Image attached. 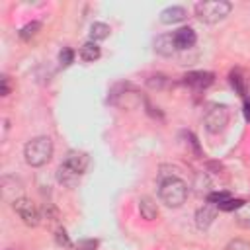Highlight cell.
Returning <instances> with one entry per match:
<instances>
[{
	"mask_svg": "<svg viewBox=\"0 0 250 250\" xmlns=\"http://www.w3.org/2000/svg\"><path fill=\"white\" fill-rule=\"evenodd\" d=\"M160 201L168 207H180L188 197V184L176 176H168L160 182L158 188Z\"/></svg>",
	"mask_w": 250,
	"mask_h": 250,
	"instance_id": "obj_1",
	"label": "cell"
},
{
	"mask_svg": "<svg viewBox=\"0 0 250 250\" xmlns=\"http://www.w3.org/2000/svg\"><path fill=\"white\" fill-rule=\"evenodd\" d=\"M23 156H25V162L29 166H43L51 160L53 156V141L49 137H35L31 139L25 148H23Z\"/></svg>",
	"mask_w": 250,
	"mask_h": 250,
	"instance_id": "obj_2",
	"label": "cell"
},
{
	"mask_svg": "<svg viewBox=\"0 0 250 250\" xmlns=\"http://www.w3.org/2000/svg\"><path fill=\"white\" fill-rule=\"evenodd\" d=\"M232 6L227 0H207L195 4V16L205 23H217L230 14Z\"/></svg>",
	"mask_w": 250,
	"mask_h": 250,
	"instance_id": "obj_3",
	"label": "cell"
},
{
	"mask_svg": "<svg viewBox=\"0 0 250 250\" xmlns=\"http://www.w3.org/2000/svg\"><path fill=\"white\" fill-rule=\"evenodd\" d=\"M229 117H230V111H229L227 105H223V104H219V105H211V107L207 109L205 117H203L205 129H207L209 133L217 135V133H221V131L227 127Z\"/></svg>",
	"mask_w": 250,
	"mask_h": 250,
	"instance_id": "obj_4",
	"label": "cell"
},
{
	"mask_svg": "<svg viewBox=\"0 0 250 250\" xmlns=\"http://www.w3.org/2000/svg\"><path fill=\"white\" fill-rule=\"evenodd\" d=\"M14 211L18 213V217L27 225V227H37L39 225V211L33 205V201H29L27 197H18L12 201Z\"/></svg>",
	"mask_w": 250,
	"mask_h": 250,
	"instance_id": "obj_5",
	"label": "cell"
},
{
	"mask_svg": "<svg viewBox=\"0 0 250 250\" xmlns=\"http://www.w3.org/2000/svg\"><path fill=\"white\" fill-rule=\"evenodd\" d=\"M61 164H62L64 168L72 170L74 174L82 176V174L86 172L88 164H90V158H88V154L82 152V150H68L66 156H64V160H62Z\"/></svg>",
	"mask_w": 250,
	"mask_h": 250,
	"instance_id": "obj_6",
	"label": "cell"
},
{
	"mask_svg": "<svg viewBox=\"0 0 250 250\" xmlns=\"http://www.w3.org/2000/svg\"><path fill=\"white\" fill-rule=\"evenodd\" d=\"M213 80H215V74L207 72V70H195V72H188L184 76V84H188L195 90H203V88L211 86Z\"/></svg>",
	"mask_w": 250,
	"mask_h": 250,
	"instance_id": "obj_7",
	"label": "cell"
},
{
	"mask_svg": "<svg viewBox=\"0 0 250 250\" xmlns=\"http://www.w3.org/2000/svg\"><path fill=\"white\" fill-rule=\"evenodd\" d=\"M215 217H217V205H213V203L207 201V203H205L203 207H199L197 213H195V225H197V229H201V230L209 229L211 223L215 221Z\"/></svg>",
	"mask_w": 250,
	"mask_h": 250,
	"instance_id": "obj_8",
	"label": "cell"
},
{
	"mask_svg": "<svg viewBox=\"0 0 250 250\" xmlns=\"http://www.w3.org/2000/svg\"><path fill=\"white\" fill-rule=\"evenodd\" d=\"M195 41H197V35H195V31L191 27H182V29H178L174 33V45L180 51H186V49L193 47Z\"/></svg>",
	"mask_w": 250,
	"mask_h": 250,
	"instance_id": "obj_9",
	"label": "cell"
},
{
	"mask_svg": "<svg viewBox=\"0 0 250 250\" xmlns=\"http://www.w3.org/2000/svg\"><path fill=\"white\" fill-rule=\"evenodd\" d=\"M154 51L162 57H172V53L176 51V45H174V33H164V35H158L156 41H154Z\"/></svg>",
	"mask_w": 250,
	"mask_h": 250,
	"instance_id": "obj_10",
	"label": "cell"
},
{
	"mask_svg": "<svg viewBox=\"0 0 250 250\" xmlns=\"http://www.w3.org/2000/svg\"><path fill=\"white\" fill-rule=\"evenodd\" d=\"M186 16H188V14H186V10H184L182 6H170V8L162 10V14H160V21L166 23V25H172V23H180V21H184Z\"/></svg>",
	"mask_w": 250,
	"mask_h": 250,
	"instance_id": "obj_11",
	"label": "cell"
},
{
	"mask_svg": "<svg viewBox=\"0 0 250 250\" xmlns=\"http://www.w3.org/2000/svg\"><path fill=\"white\" fill-rule=\"evenodd\" d=\"M139 211H141V217L146 219V221H154L158 217V207L156 203L150 199V197H141L139 199Z\"/></svg>",
	"mask_w": 250,
	"mask_h": 250,
	"instance_id": "obj_12",
	"label": "cell"
},
{
	"mask_svg": "<svg viewBox=\"0 0 250 250\" xmlns=\"http://www.w3.org/2000/svg\"><path fill=\"white\" fill-rule=\"evenodd\" d=\"M100 55H102V51H100L98 43H94V41H86V43L80 47V59L86 61V62H94V61H98Z\"/></svg>",
	"mask_w": 250,
	"mask_h": 250,
	"instance_id": "obj_13",
	"label": "cell"
},
{
	"mask_svg": "<svg viewBox=\"0 0 250 250\" xmlns=\"http://www.w3.org/2000/svg\"><path fill=\"white\" fill-rule=\"evenodd\" d=\"M57 180H59L62 186H66V188H74V186L78 184L80 176H78V174H74L72 170H68V168H64V166L61 164V166H59V170H57Z\"/></svg>",
	"mask_w": 250,
	"mask_h": 250,
	"instance_id": "obj_14",
	"label": "cell"
},
{
	"mask_svg": "<svg viewBox=\"0 0 250 250\" xmlns=\"http://www.w3.org/2000/svg\"><path fill=\"white\" fill-rule=\"evenodd\" d=\"M229 78H230V86H232L240 96H246L248 86H246V78H244L242 70H238V68H236V70H230Z\"/></svg>",
	"mask_w": 250,
	"mask_h": 250,
	"instance_id": "obj_15",
	"label": "cell"
},
{
	"mask_svg": "<svg viewBox=\"0 0 250 250\" xmlns=\"http://www.w3.org/2000/svg\"><path fill=\"white\" fill-rule=\"evenodd\" d=\"M107 35H109V25H105L102 21L92 23V27H90V41L98 43V41H104Z\"/></svg>",
	"mask_w": 250,
	"mask_h": 250,
	"instance_id": "obj_16",
	"label": "cell"
},
{
	"mask_svg": "<svg viewBox=\"0 0 250 250\" xmlns=\"http://www.w3.org/2000/svg\"><path fill=\"white\" fill-rule=\"evenodd\" d=\"M236 223L244 229H250V201H244L242 207L236 211Z\"/></svg>",
	"mask_w": 250,
	"mask_h": 250,
	"instance_id": "obj_17",
	"label": "cell"
},
{
	"mask_svg": "<svg viewBox=\"0 0 250 250\" xmlns=\"http://www.w3.org/2000/svg\"><path fill=\"white\" fill-rule=\"evenodd\" d=\"M242 199H234V197H230V199H227L225 203H221V205H217V209L219 211H238L240 207H242Z\"/></svg>",
	"mask_w": 250,
	"mask_h": 250,
	"instance_id": "obj_18",
	"label": "cell"
},
{
	"mask_svg": "<svg viewBox=\"0 0 250 250\" xmlns=\"http://www.w3.org/2000/svg\"><path fill=\"white\" fill-rule=\"evenodd\" d=\"M232 195L229 193V191H215V193H209L207 195V201L209 203H213V205H221V203H225L227 199H230Z\"/></svg>",
	"mask_w": 250,
	"mask_h": 250,
	"instance_id": "obj_19",
	"label": "cell"
},
{
	"mask_svg": "<svg viewBox=\"0 0 250 250\" xmlns=\"http://www.w3.org/2000/svg\"><path fill=\"white\" fill-rule=\"evenodd\" d=\"M41 27V23L39 21H31V23H27L25 27H21V31H20V37L21 39H29V37H33L35 33H37V29Z\"/></svg>",
	"mask_w": 250,
	"mask_h": 250,
	"instance_id": "obj_20",
	"label": "cell"
},
{
	"mask_svg": "<svg viewBox=\"0 0 250 250\" xmlns=\"http://www.w3.org/2000/svg\"><path fill=\"white\" fill-rule=\"evenodd\" d=\"M72 61H74V51L70 47H62V51L59 53V62L62 66H68Z\"/></svg>",
	"mask_w": 250,
	"mask_h": 250,
	"instance_id": "obj_21",
	"label": "cell"
},
{
	"mask_svg": "<svg viewBox=\"0 0 250 250\" xmlns=\"http://www.w3.org/2000/svg\"><path fill=\"white\" fill-rule=\"evenodd\" d=\"M96 248H98V240L94 238H82L74 246V250H96Z\"/></svg>",
	"mask_w": 250,
	"mask_h": 250,
	"instance_id": "obj_22",
	"label": "cell"
},
{
	"mask_svg": "<svg viewBox=\"0 0 250 250\" xmlns=\"http://www.w3.org/2000/svg\"><path fill=\"white\" fill-rule=\"evenodd\" d=\"M225 250H250V242H246V240H240V238H236V240L229 242V244L225 246Z\"/></svg>",
	"mask_w": 250,
	"mask_h": 250,
	"instance_id": "obj_23",
	"label": "cell"
},
{
	"mask_svg": "<svg viewBox=\"0 0 250 250\" xmlns=\"http://www.w3.org/2000/svg\"><path fill=\"white\" fill-rule=\"evenodd\" d=\"M57 244H61V246H70V240H68V234H66L64 229H59V230H57Z\"/></svg>",
	"mask_w": 250,
	"mask_h": 250,
	"instance_id": "obj_24",
	"label": "cell"
},
{
	"mask_svg": "<svg viewBox=\"0 0 250 250\" xmlns=\"http://www.w3.org/2000/svg\"><path fill=\"white\" fill-rule=\"evenodd\" d=\"M10 94V78L4 74L2 76V96H8Z\"/></svg>",
	"mask_w": 250,
	"mask_h": 250,
	"instance_id": "obj_25",
	"label": "cell"
},
{
	"mask_svg": "<svg viewBox=\"0 0 250 250\" xmlns=\"http://www.w3.org/2000/svg\"><path fill=\"white\" fill-rule=\"evenodd\" d=\"M244 117H246V121H250V102L248 100L244 102Z\"/></svg>",
	"mask_w": 250,
	"mask_h": 250,
	"instance_id": "obj_26",
	"label": "cell"
}]
</instances>
